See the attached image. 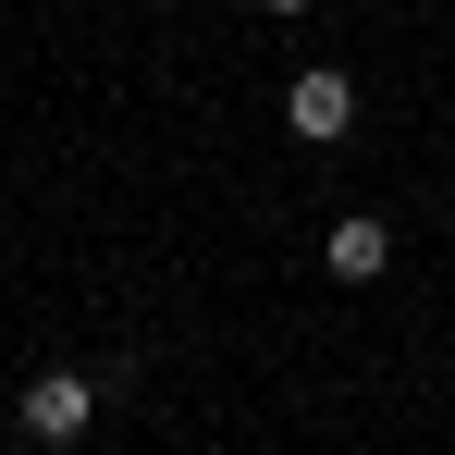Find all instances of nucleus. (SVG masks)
Masks as SVG:
<instances>
[{"label":"nucleus","mask_w":455,"mask_h":455,"mask_svg":"<svg viewBox=\"0 0 455 455\" xmlns=\"http://www.w3.org/2000/svg\"><path fill=\"white\" fill-rule=\"evenodd\" d=\"M12 419H25V443H86V419H99V381L86 370H37L12 394Z\"/></svg>","instance_id":"1"},{"label":"nucleus","mask_w":455,"mask_h":455,"mask_svg":"<svg viewBox=\"0 0 455 455\" xmlns=\"http://www.w3.org/2000/svg\"><path fill=\"white\" fill-rule=\"evenodd\" d=\"M283 124H296V136H320V148H332V136H345V124H357V86L332 75V62H307V75L283 86Z\"/></svg>","instance_id":"2"},{"label":"nucleus","mask_w":455,"mask_h":455,"mask_svg":"<svg viewBox=\"0 0 455 455\" xmlns=\"http://www.w3.org/2000/svg\"><path fill=\"white\" fill-rule=\"evenodd\" d=\"M320 259H332V283H381V259H394V234H381L370 210H345V222L320 234Z\"/></svg>","instance_id":"3"},{"label":"nucleus","mask_w":455,"mask_h":455,"mask_svg":"<svg viewBox=\"0 0 455 455\" xmlns=\"http://www.w3.org/2000/svg\"><path fill=\"white\" fill-rule=\"evenodd\" d=\"M259 12H307V0H259Z\"/></svg>","instance_id":"4"}]
</instances>
